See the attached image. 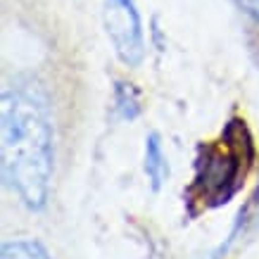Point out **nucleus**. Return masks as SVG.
<instances>
[{
  "label": "nucleus",
  "mask_w": 259,
  "mask_h": 259,
  "mask_svg": "<svg viewBox=\"0 0 259 259\" xmlns=\"http://www.w3.org/2000/svg\"><path fill=\"white\" fill-rule=\"evenodd\" d=\"M0 259H55L50 252L33 238H12L3 245Z\"/></svg>",
  "instance_id": "6"
},
{
  "label": "nucleus",
  "mask_w": 259,
  "mask_h": 259,
  "mask_svg": "<svg viewBox=\"0 0 259 259\" xmlns=\"http://www.w3.org/2000/svg\"><path fill=\"white\" fill-rule=\"evenodd\" d=\"M0 159L3 179L19 202L40 212L55 174V134L46 88L33 76H15L3 86Z\"/></svg>",
  "instance_id": "1"
},
{
  "label": "nucleus",
  "mask_w": 259,
  "mask_h": 259,
  "mask_svg": "<svg viewBox=\"0 0 259 259\" xmlns=\"http://www.w3.org/2000/svg\"><path fill=\"white\" fill-rule=\"evenodd\" d=\"M114 114L121 121H134V119L141 117L143 112V100H141V91L128 83V81L117 79L114 81Z\"/></svg>",
  "instance_id": "5"
},
{
  "label": "nucleus",
  "mask_w": 259,
  "mask_h": 259,
  "mask_svg": "<svg viewBox=\"0 0 259 259\" xmlns=\"http://www.w3.org/2000/svg\"><path fill=\"white\" fill-rule=\"evenodd\" d=\"M238 5L250 19H254L259 24V0H238Z\"/></svg>",
  "instance_id": "7"
},
{
  "label": "nucleus",
  "mask_w": 259,
  "mask_h": 259,
  "mask_svg": "<svg viewBox=\"0 0 259 259\" xmlns=\"http://www.w3.org/2000/svg\"><path fill=\"white\" fill-rule=\"evenodd\" d=\"M102 19L117 57L126 67H138L145 57V36L136 0H105Z\"/></svg>",
  "instance_id": "3"
},
{
  "label": "nucleus",
  "mask_w": 259,
  "mask_h": 259,
  "mask_svg": "<svg viewBox=\"0 0 259 259\" xmlns=\"http://www.w3.org/2000/svg\"><path fill=\"white\" fill-rule=\"evenodd\" d=\"M145 176L150 181L152 193H159L169 179V159L164 155L159 134H150L145 138Z\"/></svg>",
  "instance_id": "4"
},
{
  "label": "nucleus",
  "mask_w": 259,
  "mask_h": 259,
  "mask_svg": "<svg viewBox=\"0 0 259 259\" xmlns=\"http://www.w3.org/2000/svg\"><path fill=\"white\" fill-rule=\"evenodd\" d=\"M254 159V143L243 117H231L221 134V145L200 143L195 152V174L186 190L188 204L214 209L231 202L243 186L245 169Z\"/></svg>",
  "instance_id": "2"
}]
</instances>
